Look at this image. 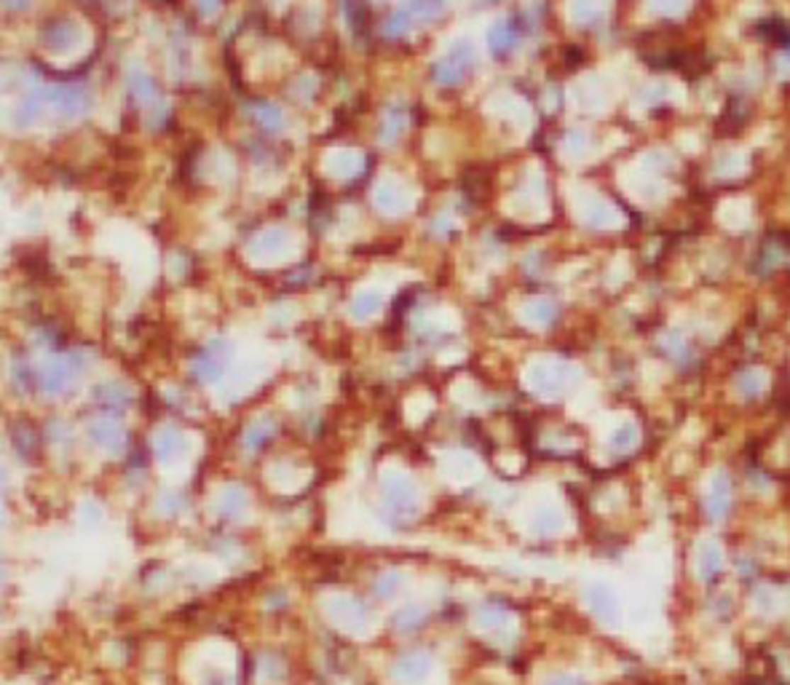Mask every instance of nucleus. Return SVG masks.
I'll list each match as a JSON object with an SVG mask.
<instances>
[{
  "mask_svg": "<svg viewBox=\"0 0 790 685\" xmlns=\"http://www.w3.org/2000/svg\"><path fill=\"white\" fill-rule=\"evenodd\" d=\"M705 506H707V514H710L713 522H721V519H726V514H729V509H731V482L723 471H718L716 477H713V482H710V493H707Z\"/></svg>",
  "mask_w": 790,
  "mask_h": 685,
  "instance_id": "obj_1",
  "label": "nucleus"
},
{
  "mask_svg": "<svg viewBox=\"0 0 790 685\" xmlns=\"http://www.w3.org/2000/svg\"><path fill=\"white\" fill-rule=\"evenodd\" d=\"M469 64H472L469 51L461 54L458 48H453L445 60H439L437 64L431 67V75H434V81H439V84H458L463 75H466V70H469Z\"/></svg>",
  "mask_w": 790,
  "mask_h": 685,
  "instance_id": "obj_2",
  "label": "nucleus"
},
{
  "mask_svg": "<svg viewBox=\"0 0 790 685\" xmlns=\"http://www.w3.org/2000/svg\"><path fill=\"white\" fill-rule=\"evenodd\" d=\"M46 102H51L54 105V110L57 113H62V115H67V118H73V115H81L86 110V96L84 91H78V89H70V86H57V89H51L49 94H46Z\"/></svg>",
  "mask_w": 790,
  "mask_h": 685,
  "instance_id": "obj_3",
  "label": "nucleus"
},
{
  "mask_svg": "<svg viewBox=\"0 0 790 685\" xmlns=\"http://www.w3.org/2000/svg\"><path fill=\"white\" fill-rule=\"evenodd\" d=\"M696 570H699L702 581H716V576L723 570V552H721L713 541H705L702 546H699Z\"/></svg>",
  "mask_w": 790,
  "mask_h": 685,
  "instance_id": "obj_4",
  "label": "nucleus"
},
{
  "mask_svg": "<svg viewBox=\"0 0 790 685\" xmlns=\"http://www.w3.org/2000/svg\"><path fill=\"white\" fill-rule=\"evenodd\" d=\"M70 30H73L70 22L46 24V30H43V46L51 48V51H64V48L70 46V38H73Z\"/></svg>",
  "mask_w": 790,
  "mask_h": 685,
  "instance_id": "obj_5",
  "label": "nucleus"
},
{
  "mask_svg": "<svg viewBox=\"0 0 790 685\" xmlns=\"http://www.w3.org/2000/svg\"><path fill=\"white\" fill-rule=\"evenodd\" d=\"M592 608H595V613L600 616V618H606V621H614V618L619 616L616 597H614V591L608 589V587H595V589H592Z\"/></svg>",
  "mask_w": 790,
  "mask_h": 685,
  "instance_id": "obj_6",
  "label": "nucleus"
},
{
  "mask_svg": "<svg viewBox=\"0 0 790 685\" xmlns=\"http://www.w3.org/2000/svg\"><path fill=\"white\" fill-rule=\"evenodd\" d=\"M346 19H349L354 33H356V35H362V33H365V27H367V3L365 0H349Z\"/></svg>",
  "mask_w": 790,
  "mask_h": 685,
  "instance_id": "obj_7",
  "label": "nucleus"
},
{
  "mask_svg": "<svg viewBox=\"0 0 790 685\" xmlns=\"http://www.w3.org/2000/svg\"><path fill=\"white\" fill-rule=\"evenodd\" d=\"M255 115H257V123H260L263 129H268V132H279L281 129V113L273 108V105L260 102L255 108Z\"/></svg>",
  "mask_w": 790,
  "mask_h": 685,
  "instance_id": "obj_8",
  "label": "nucleus"
},
{
  "mask_svg": "<svg viewBox=\"0 0 790 685\" xmlns=\"http://www.w3.org/2000/svg\"><path fill=\"white\" fill-rule=\"evenodd\" d=\"M43 105H46V96H38V94H30L25 96L22 102H19V108H16V118H19V123H30V120L35 118L38 113L43 110Z\"/></svg>",
  "mask_w": 790,
  "mask_h": 685,
  "instance_id": "obj_9",
  "label": "nucleus"
},
{
  "mask_svg": "<svg viewBox=\"0 0 790 685\" xmlns=\"http://www.w3.org/2000/svg\"><path fill=\"white\" fill-rule=\"evenodd\" d=\"M380 308V295L378 292H362L356 302H354V316L356 319H365L367 313H376Z\"/></svg>",
  "mask_w": 790,
  "mask_h": 685,
  "instance_id": "obj_10",
  "label": "nucleus"
},
{
  "mask_svg": "<svg viewBox=\"0 0 790 685\" xmlns=\"http://www.w3.org/2000/svg\"><path fill=\"white\" fill-rule=\"evenodd\" d=\"M514 40H517V33H512L509 24H501V27H496V30L490 33V46H493V51H504V48H509Z\"/></svg>",
  "mask_w": 790,
  "mask_h": 685,
  "instance_id": "obj_11",
  "label": "nucleus"
},
{
  "mask_svg": "<svg viewBox=\"0 0 790 685\" xmlns=\"http://www.w3.org/2000/svg\"><path fill=\"white\" fill-rule=\"evenodd\" d=\"M132 91L142 102H150L153 96H156V84H153V78L150 75H134L132 78Z\"/></svg>",
  "mask_w": 790,
  "mask_h": 685,
  "instance_id": "obj_12",
  "label": "nucleus"
},
{
  "mask_svg": "<svg viewBox=\"0 0 790 685\" xmlns=\"http://www.w3.org/2000/svg\"><path fill=\"white\" fill-rule=\"evenodd\" d=\"M402 132V118L400 115H389L386 118V126H383V140L391 142V137H397Z\"/></svg>",
  "mask_w": 790,
  "mask_h": 685,
  "instance_id": "obj_13",
  "label": "nucleus"
},
{
  "mask_svg": "<svg viewBox=\"0 0 790 685\" xmlns=\"http://www.w3.org/2000/svg\"><path fill=\"white\" fill-rule=\"evenodd\" d=\"M632 439H635V431H632L630 426H624V429H621V431L614 436V445H616V447H630Z\"/></svg>",
  "mask_w": 790,
  "mask_h": 685,
  "instance_id": "obj_14",
  "label": "nucleus"
},
{
  "mask_svg": "<svg viewBox=\"0 0 790 685\" xmlns=\"http://www.w3.org/2000/svg\"><path fill=\"white\" fill-rule=\"evenodd\" d=\"M560 685V683H558ZM563 685H576V683H563Z\"/></svg>",
  "mask_w": 790,
  "mask_h": 685,
  "instance_id": "obj_15",
  "label": "nucleus"
}]
</instances>
